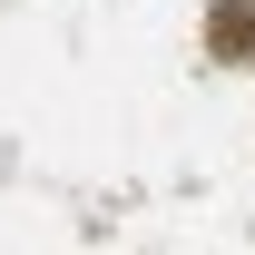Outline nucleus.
Wrapping results in <instances>:
<instances>
[{
    "label": "nucleus",
    "mask_w": 255,
    "mask_h": 255,
    "mask_svg": "<svg viewBox=\"0 0 255 255\" xmlns=\"http://www.w3.org/2000/svg\"><path fill=\"white\" fill-rule=\"evenodd\" d=\"M206 39H216V59H246V49H255V0H226Z\"/></svg>",
    "instance_id": "1"
}]
</instances>
